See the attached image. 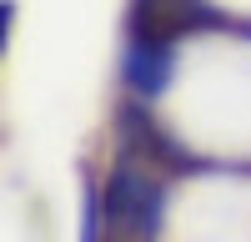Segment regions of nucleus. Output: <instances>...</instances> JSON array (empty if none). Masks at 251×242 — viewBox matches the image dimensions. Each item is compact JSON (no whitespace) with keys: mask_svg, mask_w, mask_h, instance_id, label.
<instances>
[{"mask_svg":"<svg viewBox=\"0 0 251 242\" xmlns=\"http://www.w3.org/2000/svg\"><path fill=\"white\" fill-rule=\"evenodd\" d=\"M161 212H166L161 167L141 161L136 151H121L116 172L106 177V192H100V217H106V232L151 237V232L161 227Z\"/></svg>","mask_w":251,"mask_h":242,"instance_id":"1","label":"nucleus"},{"mask_svg":"<svg viewBox=\"0 0 251 242\" xmlns=\"http://www.w3.org/2000/svg\"><path fill=\"white\" fill-rule=\"evenodd\" d=\"M146 106H151V101H136L131 96V106L121 111V141H126L121 151H136L141 161H151V167H161V172H196L201 161L186 151L161 121H151Z\"/></svg>","mask_w":251,"mask_h":242,"instance_id":"2","label":"nucleus"},{"mask_svg":"<svg viewBox=\"0 0 251 242\" xmlns=\"http://www.w3.org/2000/svg\"><path fill=\"white\" fill-rule=\"evenodd\" d=\"M181 40H166V35H141L131 30L126 35V56H121V81L136 101H156L166 86H171V60H176Z\"/></svg>","mask_w":251,"mask_h":242,"instance_id":"3","label":"nucleus"}]
</instances>
